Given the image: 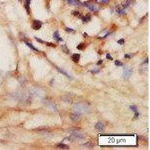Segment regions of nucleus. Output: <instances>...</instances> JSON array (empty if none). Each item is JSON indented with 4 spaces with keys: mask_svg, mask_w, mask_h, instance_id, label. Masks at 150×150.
<instances>
[{
    "mask_svg": "<svg viewBox=\"0 0 150 150\" xmlns=\"http://www.w3.org/2000/svg\"><path fill=\"white\" fill-rule=\"evenodd\" d=\"M89 104H86V102H81L79 104H76L75 106V110L77 111L79 113H83V112H86L89 111Z\"/></svg>",
    "mask_w": 150,
    "mask_h": 150,
    "instance_id": "nucleus-1",
    "label": "nucleus"
},
{
    "mask_svg": "<svg viewBox=\"0 0 150 150\" xmlns=\"http://www.w3.org/2000/svg\"><path fill=\"white\" fill-rule=\"evenodd\" d=\"M131 0H126L121 6L117 8V12L119 14H125V12L126 11L127 8L129 7V5H131Z\"/></svg>",
    "mask_w": 150,
    "mask_h": 150,
    "instance_id": "nucleus-2",
    "label": "nucleus"
},
{
    "mask_svg": "<svg viewBox=\"0 0 150 150\" xmlns=\"http://www.w3.org/2000/svg\"><path fill=\"white\" fill-rule=\"evenodd\" d=\"M131 74H132V69L130 68H125L124 71H123V77H124L125 80L131 77Z\"/></svg>",
    "mask_w": 150,
    "mask_h": 150,
    "instance_id": "nucleus-3",
    "label": "nucleus"
},
{
    "mask_svg": "<svg viewBox=\"0 0 150 150\" xmlns=\"http://www.w3.org/2000/svg\"><path fill=\"white\" fill-rule=\"evenodd\" d=\"M42 26V23L39 21H34L33 23V29H35V30H38V29H41V27Z\"/></svg>",
    "mask_w": 150,
    "mask_h": 150,
    "instance_id": "nucleus-4",
    "label": "nucleus"
},
{
    "mask_svg": "<svg viewBox=\"0 0 150 150\" xmlns=\"http://www.w3.org/2000/svg\"><path fill=\"white\" fill-rule=\"evenodd\" d=\"M85 5L89 9L90 11H94V12H96L98 11V7H96V5H92V4L91 3H85Z\"/></svg>",
    "mask_w": 150,
    "mask_h": 150,
    "instance_id": "nucleus-5",
    "label": "nucleus"
},
{
    "mask_svg": "<svg viewBox=\"0 0 150 150\" xmlns=\"http://www.w3.org/2000/svg\"><path fill=\"white\" fill-rule=\"evenodd\" d=\"M71 137H74V139H83L84 136L80 134L77 133V132H74L71 134Z\"/></svg>",
    "mask_w": 150,
    "mask_h": 150,
    "instance_id": "nucleus-6",
    "label": "nucleus"
},
{
    "mask_svg": "<svg viewBox=\"0 0 150 150\" xmlns=\"http://www.w3.org/2000/svg\"><path fill=\"white\" fill-rule=\"evenodd\" d=\"M130 108H131V109L132 110V111H134V112L135 118L138 117V116H139V112H138V110H137V108L136 106L131 105V107H130Z\"/></svg>",
    "mask_w": 150,
    "mask_h": 150,
    "instance_id": "nucleus-7",
    "label": "nucleus"
},
{
    "mask_svg": "<svg viewBox=\"0 0 150 150\" xmlns=\"http://www.w3.org/2000/svg\"><path fill=\"white\" fill-rule=\"evenodd\" d=\"M80 54H78V53H74V54H73V56H72L71 59L75 63H77V62H79V60H80Z\"/></svg>",
    "mask_w": 150,
    "mask_h": 150,
    "instance_id": "nucleus-8",
    "label": "nucleus"
},
{
    "mask_svg": "<svg viewBox=\"0 0 150 150\" xmlns=\"http://www.w3.org/2000/svg\"><path fill=\"white\" fill-rule=\"evenodd\" d=\"M70 118L72 121L76 122L80 120V114H78V113H73V114L71 115Z\"/></svg>",
    "mask_w": 150,
    "mask_h": 150,
    "instance_id": "nucleus-9",
    "label": "nucleus"
},
{
    "mask_svg": "<svg viewBox=\"0 0 150 150\" xmlns=\"http://www.w3.org/2000/svg\"><path fill=\"white\" fill-rule=\"evenodd\" d=\"M105 128V125H104V123L102 122H98L96 125V129L99 130V131H101V130H104Z\"/></svg>",
    "mask_w": 150,
    "mask_h": 150,
    "instance_id": "nucleus-10",
    "label": "nucleus"
},
{
    "mask_svg": "<svg viewBox=\"0 0 150 150\" xmlns=\"http://www.w3.org/2000/svg\"><path fill=\"white\" fill-rule=\"evenodd\" d=\"M53 38H54V39H56V41H62L63 40H62V38L61 37L59 36V33L56 31V32H55L54 34H53Z\"/></svg>",
    "mask_w": 150,
    "mask_h": 150,
    "instance_id": "nucleus-11",
    "label": "nucleus"
},
{
    "mask_svg": "<svg viewBox=\"0 0 150 150\" xmlns=\"http://www.w3.org/2000/svg\"><path fill=\"white\" fill-rule=\"evenodd\" d=\"M68 2L70 5H75V6H78V5H80V2H79L77 0H68Z\"/></svg>",
    "mask_w": 150,
    "mask_h": 150,
    "instance_id": "nucleus-12",
    "label": "nucleus"
},
{
    "mask_svg": "<svg viewBox=\"0 0 150 150\" xmlns=\"http://www.w3.org/2000/svg\"><path fill=\"white\" fill-rule=\"evenodd\" d=\"M57 147L59 149H68V146L65 144H63V143H59L57 144Z\"/></svg>",
    "mask_w": 150,
    "mask_h": 150,
    "instance_id": "nucleus-13",
    "label": "nucleus"
},
{
    "mask_svg": "<svg viewBox=\"0 0 150 150\" xmlns=\"http://www.w3.org/2000/svg\"><path fill=\"white\" fill-rule=\"evenodd\" d=\"M82 20L83 22H89V21H90V17H89V14H87L86 16H85V17H82Z\"/></svg>",
    "mask_w": 150,
    "mask_h": 150,
    "instance_id": "nucleus-14",
    "label": "nucleus"
},
{
    "mask_svg": "<svg viewBox=\"0 0 150 150\" xmlns=\"http://www.w3.org/2000/svg\"><path fill=\"white\" fill-rule=\"evenodd\" d=\"M26 45H27L28 47H29V48H31V49L32 50H35V51H38V50L36 49L35 47L34 46H33V45H32V44H30V43H28V42H26Z\"/></svg>",
    "mask_w": 150,
    "mask_h": 150,
    "instance_id": "nucleus-15",
    "label": "nucleus"
},
{
    "mask_svg": "<svg viewBox=\"0 0 150 150\" xmlns=\"http://www.w3.org/2000/svg\"><path fill=\"white\" fill-rule=\"evenodd\" d=\"M57 69H58L59 71L61 72L62 74H63L65 75V76H66V77H71L70 76H69V75H68V73H66V72H65V71H64L62 70V69H60V68H57Z\"/></svg>",
    "mask_w": 150,
    "mask_h": 150,
    "instance_id": "nucleus-16",
    "label": "nucleus"
},
{
    "mask_svg": "<svg viewBox=\"0 0 150 150\" xmlns=\"http://www.w3.org/2000/svg\"><path fill=\"white\" fill-rule=\"evenodd\" d=\"M115 65H116V66H122L123 63L121 62L118 61V60H116V61H115Z\"/></svg>",
    "mask_w": 150,
    "mask_h": 150,
    "instance_id": "nucleus-17",
    "label": "nucleus"
},
{
    "mask_svg": "<svg viewBox=\"0 0 150 150\" xmlns=\"http://www.w3.org/2000/svg\"><path fill=\"white\" fill-rule=\"evenodd\" d=\"M62 49H63V50L65 53H69V50H68V49L65 46H62Z\"/></svg>",
    "mask_w": 150,
    "mask_h": 150,
    "instance_id": "nucleus-18",
    "label": "nucleus"
},
{
    "mask_svg": "<svg viewBox=\"0 0 150 150\" xmlns=\"http://www.w3.org/2000/svg\"><path fill=\"white\" fill-rule=\"evenodd\" d=\"M83 47H84V45L83 44H80V45H79L77 47V48L78 50H82L83 48Z\"/></svg>",
    "mask_w": 150,
    "mask_h": 150,
    "instance_id": "nucleus-19",
    "label": "nucleus"
},
{
    "mask_svg": "<svg viewBox=\"0 0 150 150\" xmlns=\"http://www.w3.org/2000/svg\"><path fill=\"white\" fill-rule=\"evenodd\" d=\"M118 43H119V44H120V45H124V43H125V41H124V39H123V38H122V39H120V40H119V41H118Z\"/></svg>",
    "mask_w": 150,
    "mask_h": 150,
    "instance_id": "nucleus-20",
    "label": "nucleus"
},
{
    "mask_svg": "<svg viewBox=\"0 0 150 150\" xmlns=\"http://www.w3.org/2000/svg\"><path fill=\"white\" fill-rule=\"evenodd\" d=\"M65 30L68 31V32H69V33H72V32H74V30L73 29H69V28H68V27L65 28Z\"/></svg>",
    "mask_w": 150,
    "mask_h": 150,
    "instance_id": "nucleus-21",
    "label": "nucleus"
},
{
    "mask_svg": "<svg viewBox=\"0 0 150 150\" xmlns=\"http://www.w3.org/2000/svg\"><path fill=\"white\" fill-rule=\"evenodd\" d=\"M106 58H107V59H110V60H112V56H111L110 54H107V56H106Z\"/></svg>",
    "mask_w": 150,
    "mask_h": 150,
    "instance_id": "nucleus-22",
    "label": "nucleus"
},
{
    "mask_svg": "<svg viewBox=\"0 0 150 150\" xmlns=\"http://www.w3.org/2000/svg\"><path fill=\"white\" fill-rule=\"evenodd\" d=\"M72 14H73V15H74V16H78L79 14H80V13H79L78 11H73V13H72Z\"/></svg>",
    "mask_w": 150,
    "mask_h": 150,
    "instance_id": "nucleus-23",
    "label": "nucleus"
},
{
    "mask_svg": "<svg viewBox=\"0 0 150 150\" xmlns=\"http://www.w3.org/2000/svg\"><path fill=\"white\" fill-rule=\"evenodd\" d=\"M35 39L37 40L38 41H39L40 43H45L43 41H41V40H40V38H36V37H35Z\"/></svg>",
    "mask_w": 150,
    "mask_h": 150,
    "instance_id": "nucleus-24",
    "label": "nucleus"
},
{
    "mask_svg": "<svg viewBox=\"0 0 150 150\" xmlns=\"http://www.w3.org/2000/svg\"><path fill=\"white\" fill-rule=\"evenodd\" d=\"M102 62H103V61H102V60H100V61H98V65H101V64L102 63Z\"/></svg>",
    "mask_w": 150,
    "mask_h": 150,
    "instance_id": "nucleus-25",
    "label": "nucleus"
}]
</instances>
